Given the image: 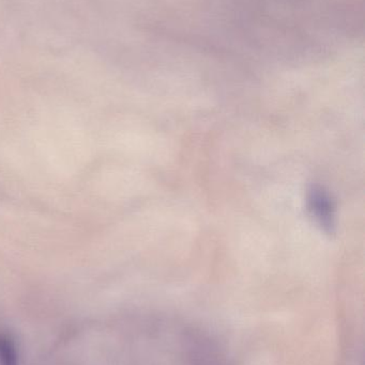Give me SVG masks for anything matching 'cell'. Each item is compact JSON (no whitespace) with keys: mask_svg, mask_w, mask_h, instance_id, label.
Returning <instances> with one entry per match:
<instances>
[{"mask_svg":"<svg viewBox=\"0 0 365 365\" xmlns=\"http://www.w3.org/2000/svg\"><path fill=\"white\" fill-rule=\"evenodd\" d=\"M0 365H19L14 341L8 336H0Z\"/></svg>","mask_w":365,"mask_h":365,"instance_id":"obj_1","label":"cell"}]
</instances>
